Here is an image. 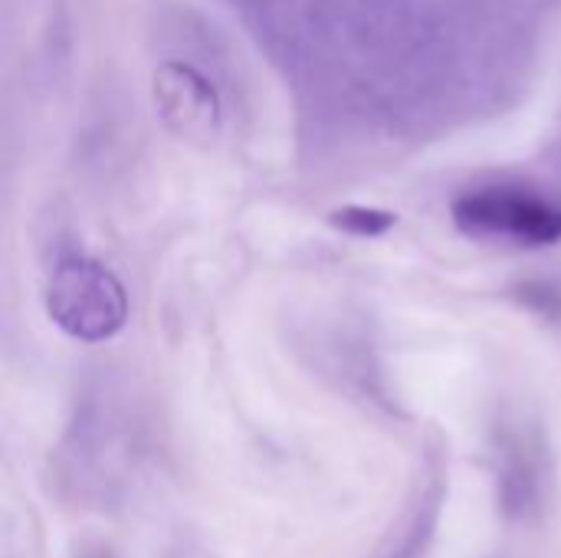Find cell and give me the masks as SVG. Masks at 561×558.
Here are the masks:
<instances>
[{
  "label": "cell",
  "mask_w": 561,
  "mask_h": 558,
  "mask_svg": "<svg viewBox=\"0 0 561 558\" xmlns=\"http://www.w3.org/2000/svg\"><path fill=\"white\" fill-rule=\"evenodd\" d=\"M151 95H154L158 118L171 135L194 145H207L210 138H217L224 122L220 95L210 86V79L191 62L181 59L161 62L151 79Z\"/></svg>",
  "instance_id": "3957f363"
},
{
  "label": "cell",
  "mask_w": 561,
  "mask_h": 558,
  "mask_svg": "<svg viewBox=\"0 0 561 558\" xmlns=\"http://www.w3.org/2000/svg\"><path fill=\"white\" fill-rule=\"evenodd\" d=\"M46 316L79 342H105L128 322V293L122 280L95 260H59L46 280Z\"/></svg>",
  "instance_id": "6da1fadb"
},
{
  "label": "cell",
  "mask_w": 561,
  "mask_h": 558,
  "mask_svg": "<svg viewBox=\"0 0 561 558\" xmlns=\"http://www.w3.org/2000/svg\"><path fill=\"white\" fill-rule=\"evenodd\" d=\"M329 224L352 237H381L398 224V217L391 210H378V207H339L329 217Z\"/></svg>",
  "instance_id": "5b68a950"
},
{
  "label": "cell",
  "mask_w": 561,
  "mask_h": 558,
  "mask_svg": "<svg viewBox=\"0 0 561 558\" xmlns=\"http://www.w3.org/2000/svg\"><path fill=\"white\" fill-rule=\"evenodd\" d=\"M454 224L473 240L552 247L561 243V201L523 184H490L454 201Z\"/></svg>",
  "instance_id": "7a4b0ae2"
},
{
  "label": "cell",
  "mask_w": 561,
  "mask_h": 558,
  "mask_svg": "<svg viewBox=\"0 0 561 558\" xmlns=\"http://www.w3.org/2000/svg\"><path fill=\"white\" fill-rule=\"evenodd\" d=\"M549 487L546 447L533 431H506L500 441V490L506 510L516 516H533L542 510Z\"/></svg>",
  "instance_id": "277c9868"
},
{
  "label": "cell",
  "mask_w": 561,
  "mask_h": 558,
  "mask_svg": "<svg viewBox=\"0 0 561 558\" xmlns=\"http://www.w3.org/2000/svg\"><path fill=\"white\" fill-rule=\"evenodd\" d=\"M82 558H112V556H108L105 549H95V553H85V556H82Z\"/></svg>",
  "instance_id": "8992f818"
}]
</instances>
